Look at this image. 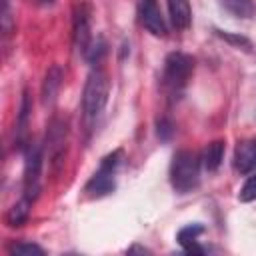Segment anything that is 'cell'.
<instances>
[{"label": "cell", "mask_w": 256, "mask_h": 256, "mask_svg": "<svg viewBox=\"0 0 256 256\" xmlns=\"http://www.w3.org/2000/svg\"><path fill=\"white\" fill-rule=\"evenodd\" d=\"M200 156L194 150H178L170 164V182L176 192L186 194L200 182Z\"/></svg>", "instance_id": "cell-1"}, {"label": "cell", "mask_w": 256, "mask_h": 256, "mask_svg": "<svg viewBox=\"0 0 256 256\" xmlns=\"http://www.w3.org/2000/svg\"><path fill=\"white\" fill-rule=\"evenodd\" d=\"M106 52H108V46H106V42H104V38L102 36H98V38H92L90 42H88V46L84 48V58L90 62V64H98L104 56H106Z\"/></svg>", "instance_id": "cell-17"}, {"label": "cell", "mask_w": 256, "mask_h": 256, "mask_svg": "<svg viewBox=\"0 0 256 256\" xmlns=\"http://www.w3.org/2000/svg\"><path fill=\"white\" fill-rule=\"evenodd\" d=\"M72 36H74V44L80 52H84V48L88 46V42L92 40L90 36V6L86 2L78 4L74 10V20H72Z\"/></svg>", "instance_id": "cell-8"}, {"label": "cell", "mask_w": 256, "mask_h": 256, "mask_svg": "<svg viewBox=\"0 0 256 256\" xmlns=\"http://www.w3.org/2000/svg\"><path fill=\"white\" fill-rule=\"evenodd\" d=\"M156 126H158V136L162 138V140H168L170 136H172V132H174V124L168 120V118H160L158 122H156Z\"/></svg>", "instance_id": "cell-21"}, {"label": "cell", "mask_w": 256, "mask_h": 256, "mask_svg": "<svg viewBox=\"0 0 256 256\" xmlns=\"http://www.w3.org/2000/svg\"><path fill=\"white\" fill-rule=\"evenodd\" d=\"M240 200L242 202H250V200H256V176H250L242 190H240Z\"/></svg>", "instance_id": "cell-19"}, {"label": "cell", "mask_w": 256, "mask_h": 256, "mask_svg": "<svg viewBox=\"0 0 256 256\" xmlns=\"http://www.w3.org/2000/svg\"><path fill=\"white\" fill-rule=\"evenodd\" d=\"M10 254H18V256H32V254H36V256H42L44 254V250L38 246V244H32V242H16V244H12L10 246Z\"/></svg>", "instance_id": "cell-18"}, {"label": "cell", "mask_w": 256, "mask_h": 256, "mask_svg": "<svg viewBox=\"0 0 256 256\" xmlns=\"http://www.w3.org/2000/svg\"><path fill=\"white\" fill-rule=\"evenodd\" d=\"M202 230H204L202 224H188V226H184V228L178 232V244H180L186 252H198V254H202L204 248H200V246L196 244V238H198V234H202Z\"/></svg>", "instance_id": "cell-13"}, {"label": "cell", "mask_w": 256, "mask_h": 256, "mask_svg": "<svg viewBox=\"0 0 256 256\" xmlns=\"http://www.w3.org/2000/svg\"><path fill=\"white\" fill-rule=\"evenodd\" d=\"M108 102V78L100 70H92L82 92V110L86 118H96Z\"/></svg>", "instance_id": "cell-3"}, {"label": "cell", "mask_w": 256, "mask_h": 256, "mask_svg": "<svg viewBox=\"0 0 256 256\" xmlns=\"http://www.w3.org/2000/svg\"><path fill=\"white\" fill-rule=\"evenodd\" d=\"M30 200L28 198H22L20 202H16L8 214H6V224L8 226H22L26 220H28V214H30Z\"/></svg>", "instance_id": "cell-15"}, {"label": "cell", "mask_w": 256, "mask_h": 256, "mask_svg": "<svg viewBox=\"0 0 256 256\" xmlns=\"http://www.w3.org/2000/svg\"><path fill=\"white\" fill-rule=\"evenodd\" d=\"M120 156H122V152L116 150V152L108 154V156L102 160L100 168L94 172V176H92V178L88 180V184H86V192H88V194H92V196H102V194H108V192L114 190V172H116V168H118V164H120Z\"/></svg>", "instance_id": "cell-4"}, {"label": "cell", "mask_w": 256, "mask_h": 256, "mask_svg": "<svg viewBox=\"0 0 256 256\" xmlns=\"http://www.w3.org/2000/svg\"><path fill=\"white\" fill-rule=\"evenodd\" d=\"M216 34H218L220 38H224L226 42H230V44L250 48V40H248V38H244V36H240V34H230V32H222V30H216Z\"/></svg>", "instance_id": "cell-20"}, {"label": "cell", "mask_w": 256, "mask_h": 256, "mask_svg": "<svg viewBox=\"0 0 256 256\" xmlns=\"http://www.w3.org/2000/svg\"><path fill=\"white\" fill-rule=\"evenodd\" d=\"M128 252H148L146 248H140V246H134V248H130Z\"/></svg>", "instance_id": "cell-22"}, {"label": "cell", "mask_w": 256, "mask_h": 256, "mask_svg": "<svg viewBox=\"0 0 256 256\" xmlns=\"http://www.w3.org/2000/svg\"><path fill=\"white\" fill-rule=\"evenodd\" d=\"M66 134H68V126L66 120L54 118L48 126L46 132V148H48V156L50 160L56 164L60 162V158L64 156V146H66Z\"/></svg>", "instance_id": "cell-7"}, {"label": "cell", "mask_w": 256, "mask_h": 256, "mask_svg": "<svg viewBox=\"0 0 256 256\" xmlns=\"http://www.w3.org/2000/svg\"><path fill=\"white\" fill-rule=\"evenodd\" d=\"M62 84V68L58 64H52L44 76V82H42V102L48 106L54 102L56 94H58V88Z\"/></svg>", "instance_id": "cell-10"}, {"label": "cell", "mask_w": 256, "mask_h": 256, "mask_svg": "<svg viewBox=\"0 0 256 256\" xmlns=\"http://www.w3.org/2000/svg\"><path fill=\"white\" fill-rule=\"evenodd\" d=\"M222 158H224V140H214L210 142L204 150H202V166L208 170V172H214L218 170V166L222 164Z\"/></svg>", "instance_id": "cell-12"}, {"label": "cell", "mask_w": 256, "mask_h": 256, "mask_svg": "<svg viewBox=\"0 0 256 256\" xmlns=\"http://www.w3.org/2000/svg\"><path fill=\"white\" fill-rule=\"evenodd\" d=\"M38 2H40V4H52L54 0H38Z\"/></svg>", "instance_id": "cell-23"}, {"label": "cell", "mask_w": 256, "mask_h": 256, "mask_svg": "<svg viewBox=\"0 0 256 256\" xmlns=\"http://www.w3.org/2000/svg\"><path fill=\"white\" fill-rule=\"evenodd\" d=\"M168 12H170V20H172L174 28L184 30L190 26L192 12H190L188 0H168Z\"/></svg>", "instance_id": "cell-11"}, {"label": "cell", "mask_w": 256, "mask_h": 256, "mask_svg": "<svg viewBox=\"0 0 256 256\" xmlns=\"http://www.w3.org/2000/svg\"><path fill=\"white\" fill-rule=\"evenodd\" d=\"M220 4L226 12H230L236 18H252L256 12L252 0H220Z\"/></svg>", "instance_id": "cell-14"}, {"label": "cell", "mask_w": 256, "mask_h": 256, "mask_svg": "<svg viewBox=\"0 0 256 256\" xmlns=\"http://www.w3.org/2000/svg\"><path fill=\"white\" fill-rule=\"evenodd\" d=\"M40 172H42V148L38 144H28L24 162V198L34 202L40 192Z\"/></svg>", "instance_id": "cell-5"}, {"label": "cell", "mask_w": 256, "mask_h": 256, "mask_svg": "<svg viewBox=\"0 0 256 256\" xmlns=\"http://www.w3.org/2000/svg\"><path fill=\"white\" fill-rule=\"evenodd\" d=\"M234 166L240 174H250V172L256 170V138L244 140L236 146Z\"/></svg>", "instance_id": "cell-9"}, {"label": "cell", "mask_w": 256, "mask_h": 256, "mask_svg": "<svg viewBox=\"0 0 256 256\" xmlns=\"http://www.w3.org/2000/svg\"><path fill=\"white\" fill-rule=\"evenodd\" d=\"M138 16L142 26L154 36H166V22L158 8V0H138Z\"/></svg>", "instance_id": "cell-6"}, {"label": "cell", "mask_w": 256, "mask_h": 256, "mask_svg": "<svg viewBox=\"0 0 256 256\" xmlns=\"http://www.w3.org/2000/svg\"><path fill=\"white\" fill-rule=\"evenodd\" d=\"M194 70V60L188 54L172 52L166 56L164 72H162V86L168 92V96L174 100L182 94V90L188 84V78Z\"/></svg>", "instance_id": "cell-2"}, {"label": "cell", "mask_w": 256, "mask_h": 256, "mask_svg": "<svg viewBox=\"0 0 256 256\" xmlns=\"http://www.w3.org/2000/svg\"><path fill=\"white\" fill-rule=\"evenodd\" d=\"M30 110H32L30 96H28V92L24 90V92H22V102H20V112H18V122H16V132H18V142H20V144L24 142V136H26Z\"/></svg>", "instance_id": "cell-16"}]
</instances>
